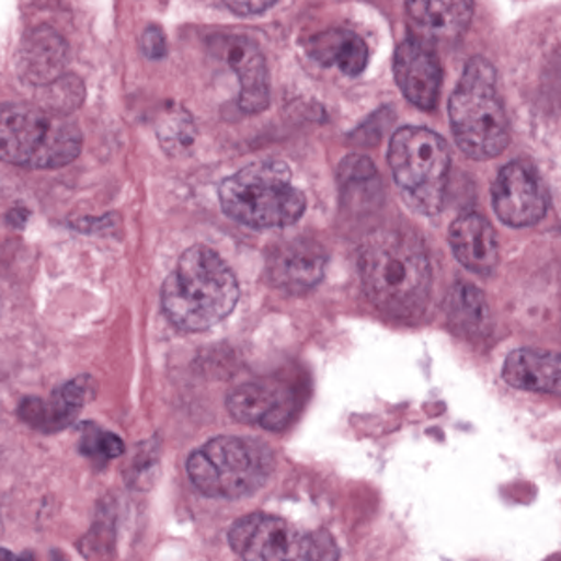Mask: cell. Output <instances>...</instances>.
I'll return each mask as SVG.
<instances>
[{
    "label": "cell",
    "instance_id": "obj_1",
    "mask_svg": "<svg viewBox=\"0 0 561 561\" xmlns=\"http://www.w3.org/2000/svg\"><path fill=\"white\" fill-rule=\"evenodd\" d=\"M359 275L369 300L388 317L415 319L431 300L433 272L414 232L378 229L359 251Z\"/></svg>",
    "mask_w": 561,
    "mask_h": 561
},
{
    "label": "cell",
    "instance_id": "obj_2",
    "mask_svg": "<svg viewBox=\"0 0 561 561\" xmlns=\"http://www.w3.org/2000/svg\"><path fill=\"white\" fill-rule=\"evenodd\" d=\"M240 287L229 264L206 245H193L180 256L161 288L167 319L185 332H205L237 307Z\"/></svg>",
    "mask_w": 561,
    "mask_h": 561
},
{
    "label": "cell",
    "instance_id": "obj_3",
    "mask_svg": "<svg viewBox=\"0 0 561 561\" xmlns=\"http://www.w3.org/2000/svg\"><path fill=\"white\" fill-rule=\"evenodd\" d=\"M219 203L237 224L274 229L296 224L306 211V195L294 187L285 161H255L219 185Z\"/></svg>",
    "mask_w": 561,
    "mask_h": 561
},
{
    "label": "cell",
    "instance_id": "obj_4",
    "mask_svg": "<svg viewBox=\"0 0 561 561\" xmlns=\"http://www.w3.org/2000/svg\"><path fill=\"white\" fill-rule=\"evenodd\" d=\"M449 122L460 150L476 161L492 160L510 145L507 116L496 90V70L483 57L466 65L449 98Z\"/></svg>",
    "mask_w": 561,
    "mask_h": 561
},
{
    "label": "cell",
    "instance_id": "obj_5",
    "mask_svg": "<svg viewBox=\"0 0 561 561\" xmlns=\"http://www.w3.org/2000/svg\"><path fill=\"white\" fill-rule=\"evenodd\" d=\"M2 160L25 169H60L76 160L83 135L76 121L31 103H4L0 115Z\"/></svg>",
    "mask_w": 561,
    "mask_h": 561
},
{
    "label": "cell",
    "instance_id": "obj_6",
    "mask_svg": "<svg viewBox=\"0 0 561 561\" xmlns=\"http://www.w3.org/2000/svg\"><path fill=\"white\" fill-rule=\"evenodd\" d=\"M274 470V455L261 440L217 436L193 451L187 473L205 496L242 497L259 491Z\"/></svg>",
    "mask_w": 561,
    "mask_h": 561
},
{
    "label": "cell",
    "instance_id": "obj_7",
    "mask_svg": "<svg viewBox=\"0 0 561 561\" xmlns=\"http://www.w3.org/2000/svg\"><path fill=\"white\" fill-rule=\"evenodd\" d=\"M389 167L401 190L425 214L440 211L451 156L446 140L427 128L407 126L389 142Z\"/></svg>",
    "mask_w": 561,
    "mask_h": 561
},
{
    "label": "cell",
    "instance_id": "obj_8",
    "mask_svg": "<svg viewBox=\"0 0 561 561\" xmlns=\"http://www.w3.org/2000/svg\"><path fill=\"white\" fill-rule=\"evenodd\" d=\"M229 545L234 554L248 561H309L311 534L285 518L253 513L240 518L229 531Z\"/></svg>",
    "mask_w": 561,
    "mask_h": 561
},
{
    "label": "cell",
    "instance_id": "obj_9",
    "mask_svg": "<svg viewBox=\"0 0 561 561\" xmlns=\"http://www.w3.org/2000/svg\"><path fill=\"white\" fill-rule=\"evenodd\" d=\"M492 205L504 224L529 227L545 217L549 198L536 169L526 161H513L497 174L492 187Z\"/></svg>",
    "mask_w": 561,
    "mask_h": 561
},
{
    "label": "cell",
    "instance_id": "obj_10",
    "mask_svg": "<svg viewBox=\"0 0 561 561\" xmlns=\"http://www.w3.org/2000/svg\"><path fill=\"white\" fill-rule=\"evenodd\" d=\"M325 249L311 238H298L270 249L266 279L272 287L300 296L319 285L325 272Z\"/></svg>",
    "mask_w": 561,
    "mask_h": 561
},
{
    "label": "cell",
    "instance_id": "obj_11",
    "mask_svg": "<svg viewBox=\"0 0 561 561\" xmlns=\"http://www.w3.org/2000/svg\"><path fill=\"white\" fill-rule=\"evenodd\" d=\"M396 81L410 103L423 111L436 107L440 96L442 68L438 57L421 39H404L393 60Z\"/></svg>",
    "mask_w": 561,
    "mask_h": 561
},
{
    "label": "cell",
    "instance_id": "obj_12",
    "mask_svg": "<svg viewBox=\"0 0 561 561\" xmlns=\"http://www.w3.org/2000/svg\"><path fill=\"white\" fill-rule=\"evenodd\" d=\"M219 55L225 62L237 71L240 79V107L249 115L261 113L270 103V77L266 58L253 39L240 34L217 36Z\"/></svg>",
    "mask_w": 561,
    "mask_h": 561
},
{
    "label": "cell",
    "instance_id": "obj_13",
    "mask_svg": "<svg viewBox=\"0 0 561 561\" xmlns=\"http://www.w3.org/2000/svg\"><path fill=\"white\" fill-rule=\"evenodd\" d=\"M227 409L243 425H261L277 433L293 420L294 393L283 386L242 383L230 391Z\"/></svg>",
    "mask_w": 561,
    "mask_h": 561
},
{
    "label": "cell",
    "instance_id": "obj_14",
    "mask_svg": "<svg viewBox=\"0 0 561 561\" xmlns=\"http://www.w3.org/2000/svg\"><path fill=\"white\" fill-rule=\"evenodd\" d=\"M68 62V44L51 26H38L26 34L18 53V68L23 81L34 87L57 81Z\"/></svg>",
    "mask_w": 561,
    "mask_h": 561
},
{
    "label": "cell",
    "instance_id": "obj_15",
    "mask_svg": "<svg viewBox=\"0 0 561 561\" xmlns=\"http://www.w3.org/2000/svg\"><path fill=\"white\" fill-rule=\"evenodd\" d=\"M457 261L473 274L491 275L497 266L496 230L479 214L460 216L449 229Z\"/></svg>",
    "mask_w": 561,
    "mask_h": 561
},
{
    "label": "cell",
    "instance_id": "obj_16",
    "mask_svg": "<svg viewBox=\"0 0 561 561\" xmlns=\"http://www.w3.org/2000/svg\"><path fill=\"white\" fill-rule=\"evenodd\" d=\"M504 380L523 391L558 393L561 386L560 354L539 348L511 352L504 364Z\"/></svg>",
    "mask_w": 561,
    "mask_h": 561
},
{
    "label": "cell",
    "instance_id": "obj_17",
    "mask_svg": "<svg viewBox=\"0 0 561 561\" xmlns=\"http://www.w3.org/2000/svg\"><path fill=\"white\" fill-rule=\"evenodd\" d=\"M410 23L427 38L451 39L465 33L473 15V2H407Z\"/></svg>",
    "mask_w": 561,
    "mask_h": 561
},
{
    "label": "cell",
    "instance_id": "obj_18",
    "mask_svg": "<svg viewBox=\"0 0 561 561\" xmlns=\"http://www.w3.org/2000/svg\"><path fill=\"white\" fill-rule=\"evenodd\" d=\"M307 49L317 62L325 68L335 66L346 76H359L369 62V49L364 38L346 28H330L314 34Z\"/></svg>",
    "mask_w": 561,
    "mask_h": 561
},
{
    "label": "cell",
    "instance_id": "obj_19",
    "mask_svg": "<svg viewBox=\"0 0 561 561\" xmlns=\"http://www.w3.org/2000/svg\"><path fill=\"white\" fill-rule=\"evenodd\" d=\"M447 319L454 330L470 341L489 337L492 330L491 307L478 287L460 283L449 294Z\"/></svg>",
    "mask_w": 561,
    "mask_h": 561
},
{
    "label": "cell",
    "instance_id": "obj_20",
    "mask_svg": "<svg viewBox=\"0 0 561 561\" xmlns=\"http://www.w3.org/2000/svg\"><path fill=\"white\" fill-rule=\"evenodd\" d=\"M36 100H38L36 105L47 113L70 118L84 102L83 81L73 73L58 77L57 81L38 89Z\"/></svg>",
    "mask_w": 561,
    "mask_h": 561
},
{
    "label": "cell",
    "instance_id": "obj_21",
    "mask_svg": "<svg viewBox=\"0 0 561 561\" xmlns=\"http://www.w3.org/2000/svg\"><path fill=\"white\" fill-rule=\"evenodd\" d=\"M195 135H197V129H195L192 116L187 115L182 107L169 111L158 129L161 147L165 148L171 156L187 152L195 142Z\"/></svg>",
    "mask_w": 561,
    "mask_h": 561
},
{
    "label": "cell",
    "instance_id": "obj_22",
    "mask_svg": "<svg viewBox=\"0 0 561 561\" xmlns=\"http://www.w3.org/2000/svg\"><path fill=\"white\" fill-rule=\"evenodd\" d=\"M124 442L116 434L107 431L90 433L83 442V451L94 459L111 460L118 459L124 454Z\"/></svg>",
    "mask_w": 561,
    "mask_h": 561
},
{
    "label": "cell",
    "instance_id": "obj_23",
    "mask_svg": "<svg viewBox=\"0 0 561 561\" xmlns=\"http://www.w3.org/2000/svg\"><path fill=\"white\" fill-rule=\"evenodd\" d=\"M377 167L365 156H348L339 167V179L343 184L354 185L377 179Z\"/></svg>",
    "mask_w": 561,
    "mask_h": 561
},
{
    "label": "cell",
    "instance_id": "obj_24",
    "mask_svg": "<svg viewBox=\"0 0 561 561\" xmlns=\"http://www.w3.org/2000/svg\"><path fill=\"white\" fill-rule=\"evenodd\" d=\"M66 401L83 410L84 404L94 401L96 397L98 383L92 377H77L76 380L65 383L62 388L58 389Z\"/></svg>",
    "mask_w": 561,
    "mask_h": 561
},
{
    "label": "cell",
    "instance_id": "obj_25",
    "mask_svg": "<svg viewBox=\"0 0 561 561\" xmlns=\"http://www.w3.org/2000/svg\"><path fill=\"white\" fill-rule=\"evenodd\" d=\"M140 47L145 57L158 60L167 55V38L165 33L161 31L160 26H148L147 31L142 33V39H140Z\"/></svg>",
    "mask_w": 561,
    "mask_h": 561
},
{
    "label": "cell",
    "instance_id": "obj_26",
    "mask_svg": "<svg viewBox=\"0 0 561 561\" xmlns=\"http://www.w3.org/2000/svg\"><path fill=\"white\" fill-rule=\"evenodd\" d=\"M225 7L230 8L238 15H256L275 7V2H225Z\"/></svg>",
    "mask_w": 561,
    "mask_h": 561
}]
</instances>
